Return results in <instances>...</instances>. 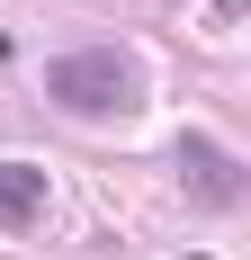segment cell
I'll list each match as a JSON object with an SVG mask.
<instances>
[{
  "label": "cell",
  "instance_id": "obj_1",
  "mask_svg": "<svg viewBox=\"0 0 251 260\" xmlns=\"http://www.w3.org/2000/svg\"><path fill=\"white\" fill-rule=\"evenodd\" d=\"M45 99L63 108V117H135L144 108V63L125 45H72V54H54L45 63Z\"/></svg>",
  "mask_w": 251,
  "mask_h": 260
},
{
  "label": "cell",
  "instance_id": "obj_2",
  "mask_svg": "<svg viewBox=\"0 0 251 260\" xmlns=\"http://www.w3.org/2000/svg\"><path fill=\"white\" fill-rule=\"evenodd\" d=\"M171 161H179V188H189L198 207H242V198H251V171L215 144V135H198V126L171 144Z\"/></svg>",
  "mask_w": 251,
  "mask_h": 260
},
{
  "label": "cell",
  "instance_id": "obj_3",
  "mask_svg": "<svg viewBox=\"0 0 251 260\" xmlns=\"http://www.w3.org/2000/svg\"><path fill=\"white\" fill-rule=\"evenodd\" d=\"M45 215V171L36 161H0V234H18Z\"/></svg>",
  "mask_w": 251,
  "mask_h": 260
},
{
  "label": "cell",
  "instance_id": "obj_4",
  "mask_svg": "<svg viewBox=\"0 0 251 260\" xmlns=\"http://www.w3.org/2000/svg\"><path fill=\"white\" fill-rule=\"evenodd\" d=\"M242 9H251V0H215V18H242Z\"/></svg>",
  "mask_w": 251,
  "mask_h": 260
}]
</instances>
